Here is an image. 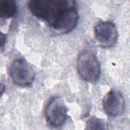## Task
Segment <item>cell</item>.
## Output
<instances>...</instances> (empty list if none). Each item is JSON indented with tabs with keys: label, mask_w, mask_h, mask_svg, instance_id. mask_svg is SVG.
Instances as JSON below:
<instances>
[{
	"label": "cell",
	"mask_w": 130,
	"mask_h": 130,
	"mask_svg": "<svg viewBox=\"0 0 130 130\" xmlns=\"http://www.w3.org/2000/svg\"><path fill=\"white\" fill-rule=\"evenodd\" d=\"M28 6L34 15L53 28L67 11L76 7V4L71 0H32Z\"/></svg>",
	"instance_id": "6da1fadb"
},
{
	"label": "cell",
	"mask_w": 130,
	"mask_h": 130,
	"mask_svg": "<svg viewBox=\"0 0 130 130\" xmlns=\"http://www.w3.org/2000/svg\"><path fill=\"white\" fill-rule=\"evenodd\" d=\"M94 36L98 44L103 48L114 46L118 39V30L116 25L110 21H100L94 28Z\"/></svg>",
	"instance_id": "5b68a950"
},
{
	"label": "cell",
	"mask_w": 130,
	"mask_h": 130,
	"mask_svg": "<svg viewBox=\"0 0 130 130\" xmlns=\"http://www.w3.org/2000/svg\"><path fill=\"white\" fill-rule=\"evenodd\" d=\"M77 69L80 76L88 82L96 81L101 73L100 64L96 56L87 51L82 53L79 56Z\"/></svg>",
	"instance_id": "3957f363"
},
{
	"label": "cell",
	"mask_w": 130,
	"mask_h": 130,
	"mask_svg": "<svg viewBox=\"0 0 130 130\" xmlns=\"http://www.w3.org/2000/svg\"><path fill=\"white\" fill-rule=\"evenodd\" d=\"M6 41V36L4 34H3L2 32L1 33V47L2 48V47L5 45Z\"/></svg>",
	"instance_id": "30bf717a"
},
{
	"label": "cell",
	"mask_w": 130,
	"mask_h": 130,
	"mask_svg": "<svg viewBox=\"0 0 130 130\" xmlns=\"http://www.w3.org/2000/svg\"><path fill=\"white\" fill-rule=\"evenodd\" d=\"M78 20L79 15L76 7L71 8L63 15L53 28L61 34L69 33L76 27Z\"/></svg>",
	"instance_id": "52a82bcc"
},
{
	"label": "cell",
	"mask_w": 130,
	"mask_h": 130,
	"mask_svg": "<svg viewBox=\"0 0 130 130\" xmlns=\"http://www.w3.org/2000/svg\"><path fill=\"white\" fill-rule=\"evenodd\" d=\"M103 107L105 113L111 117L121 115L125 108L124 99L121 93L115 89L109 91L103 100Z\"/></svg>",
	"instance_id": "8992f818"
},
{
	"label": "cell",
	"mask_w": 130,
	"mask_h": 130,
	"mask_svg": "<svg viewBox=\"0 0 130 130\" xmlns=\"http://www.w3.org/2000/svg\"><path fill=\"white\" fill-rule=\"evenodd\" d=\"M17 12L16 2L13 0H1L0 1V16L6 19L13 17Z\"/></svg>",
	"instance_id": "ba28073f"
},
{
	"label": "cell",
	"mask_w": 130,
	"mask_h": 130,
	"mask_svg": "<svg viewBox=\"0 0 130 130\" xmlns=\"http://www.w3.org/2000/svg\"><path fill=\"white\" fill-rule=\"evenodd\" d=\"M10 76L13 83L20 87H28L32 84L35 73L31 67L22 58L15 59L10 68Z\"/></svg>",
	"instance_id": "7a4b0ae2"
},
{
	"label": "cell",
	"mask_w": 130,
	"mask_h": 130,
	"mask_svg": "<svg viewBox=\"0 0 130 130\" xmlns=\"http://www.w3.org/2000/svg\"><path fill=\"white\" fill-rule=\"evenodd\" d=\"M107 123L103 119L93 116L88 119L86 123V129H108Z\"/></svg>",
	"instance_id": "9c48e42d"
},
{
	"label": "cell",
	"mask_w": 130,
	"mask_h": 130,
	"mask_svg": "<svg viewBox=\"0 0 130 130\" xmlns=\"http://www.w3.org/2000/svg\"><path fill=\"white\" fill-rule=\"evenodd\" d=\"M47 121L53 127L63 125L67 118V108L61 98L56 96L48 103L45 111Z\"/></svg>",
	"instance_id": "277c9868"
}]
</instances>
